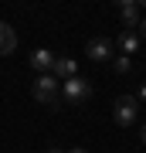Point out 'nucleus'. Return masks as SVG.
I'll return each instance as SVG.
<instances>
[{
    "label": "nucleus",
    "instance_id": "f257e3e1",
    "mask_svg": "<svg viewBox=\"0 0 146 153\" xmlns=\"http://www.w3.org/2000/svg\"><path fill=\"white\" fill-rule=\"evenodd\" d=\"M31 95L48 109H61V82L54 75H38V82L31 85Z\"/></svg>",
    "mask_w": 146,
    "mask_h": 153
},
{
    "label": "nucleus",
    "instance_id": "f03ea898",
    "mask_svg": "<svg viewBox=\"0 0 146 153\" xmlns=\"http://www.w3.org/2000/svg\"><path fill=\"white\" fill-rule=\"evenodd\" d=\"M88 99H92V82H85L82 75H75V78H68V82H61V102L65 105H85Z\"/></svg>",
    "mask_w": 146,
    "mask_h": 153
},
{
    "label": "nucleus",
    "instance_id": "7ed1b4c3",
    "mask_svg": "<svg viewBox=\"0 0 146 153\" xmlns=\"http://www.w3.org/2000/svg\"><path fill=\"white\" fill-rule=\"evenodd\" d=\"M116 123L119 126H133L136 116H139V102H136V95H119L116 99Z\"/></svg>",
    "mask_w": 146,
    "mask_h": 153
},
{
    "label": "nucleus",
    "instance_id": "20e7f679",
    "mask_svg": "<svg viewBox=\"0 0 146 153\" xmlns=\"http://www.w3.org/2000/svg\"><path fill=\"white\" fill-rule=\"evenodd\" d=\"M85 55L92 58V61H109L116 55V44H112V38H92L85 44Z\"/></svg>",
    "mask_w": 146,
    "mask_h": 153
},
{
    "label": "nucleus",
    "instance_id": "39448f33",
    "mask_svg": "<svg viewBox=\"0 0 146 153\" xmlns=\"http://www.w3.org/2000/svg\"><path fill=\"white\" fill-rule=\"evenodd\" d=\"M112 44H116V51H119L122 58H129V55H136V51H139L143 41H139V34H136V31H122Z\"/></svg>",
    "mask_w": 146,
    "mask_h": 153
},
{
    "label": "nucleus",
    "instance_id": "423d86ee",
    "mask_svg": "<svg viewBox=\"0 0 146 153\" xmlns=\"http://www.w3.org/2000/svg\"><path fill=\"white\" fill-rule=\"evenodd\" d=\"M119 17H122V24L129 31H136V24H139V17H143V7L136 4V0H119Z\"/></svg>",
    "mask_w": 146,
    "mask_h": 153
},
{
    "label": "nucleus",
    "instance_id": "0eeeda50",
    "mask_svg": "<svg viewBox=\"0 0 146 153\" xmlns=\"http://www.w3.org/2000/svg\"><path fill=\"white\" fill-rule=\"evenodd\" d=\"M54 58H58L54 51H48V48H38V51L31 55V68H34V71H41V75H51Z\"/></svg>",
    "mask_w": 146,
    "mask_h": 153
},
{
    "label": "nucleus",
    "instance_id": "6e6552de",
    "mask_svg": "<svg viewBox=\"0 0 146 153\" xmlns=\"http://www.w3.org/2000/svg\"><path fill=\"white\" fill-rule=\"evenodd\" d=\"M14 48H17V34H14V27H10L7 21H0V58L14 55Z\"/></svg>",
    "mask_w": 146,
    "mask_h": 153
},
{
    "label": "nucleus",
    "instance_id": "1a4fd4ad",
    "mask_svg": "<svg viewBox=\"0 0 146 153\" xmlns=\"http://www.w3.org/2000/svg\"><path fill=\"white\" fill-rule=\"evenodd\" d=\"M51 75L58 78V82H68V78H75L78 75V65L71 58H54V68H51Z\"/></svg>",
    "mask_w": 146,
    "mask_h": 153
},
{
    "label": "nucleus",
    "instance_id": "9d476101",
    "mask_svg": "<svg viewBox=\"0 0 146 153\" xmlns=\"http://www.w3.org/2000/svg\"><path fill=\"white\" fill-rule=\"evenodd\" d=\"M112 68H116V75H129V71H133V58L116 55V58H112Z\"/></svg>",
    "mask_w": 146,
    "mask_h": 153
},
{
    "label": "nucleus",
    "instance_id": "9b49d317",
    "mask_svg": "<svg viewBox=\"0 0 146 153\" xmlns=\"http://www.w3.org/2000/svg\"><path fill=\"white\" fill-rule=\"evenodd\" d=\"M136 34H139V41H146V14L139 17V24H136Z\"/></svg>",
    "mask_w": 146,
    "mask_h": 153
},
{
    "label": "nucleus",
    "instance_id": "f8f14e48",
    "mask_svg": "<svg viewBox=\"0 0 146 153\" xmlns=\"http://www.w3.org/2000/svg\"><path fill=\"white\" fill-rule=\"evenodd\" d=\"M139 99H143V102H146V82L139 85V95H136V102H139Z\"/></svg>",
    "mask_w": 146,
    "mask_h": 153
},
{
    "label": "nucleus",
    "instance_id": "ddd939ff",
    "mask_svg": "<svg viewBox=\"0 0 146 153\" xmlns=\"http://www.w3.org/2000/svg\"><path fill=\"white\" fill-rule=\"evenodd\" d=\"M48 153H65V150H61V146H48Z\"/></svg>",
    "mask_w": 146,
    "mask_h": 153
},
{
    "label": "nucleus",
    "instance_id": "4468645a",
    "mask_svg": "<svg viewBox=\"0 0 146 153\" xmlns=\"http://www.w3.org/2000/svg\"><path fill=\"white\" fill-rule=\"evenodd\" d=\"M139 140H143V143H146V123H143V129H139Z\"/></svg>",
    "mask_w": 146,
    "mask_h": 153
},
{
    "label": "nucleus",
    "instance_id": "2eb2a0df",
    "mask_svg": "<svg viewBox=\"0 0 146 153\" xmlns=\"http://www.w3.org/2000/svg\"><path fill=\"white\" fill-rule=\"evenodd\" d=\"M65 153H85V150H82V146H75V150H65Z\"/></svg>",
    "mask_w": 146,
    "mask_h": 153
}]
</instances>
